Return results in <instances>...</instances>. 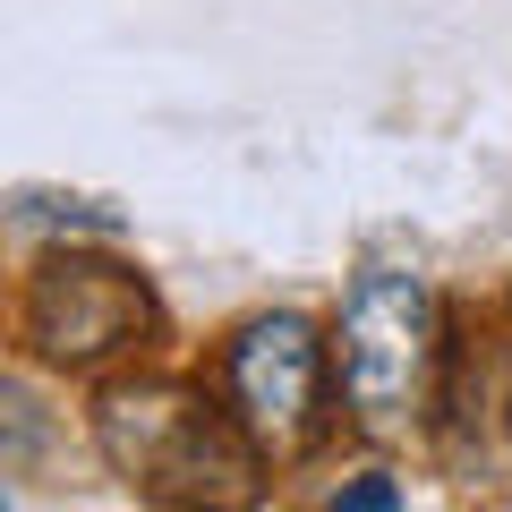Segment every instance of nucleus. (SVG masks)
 I'll return each mask as SVG.
<instances>
[{
  "mask_svg": "<svg viewBox=\"0 0 512 512\" xmlns=\"http://www.w3.org/2000/svg\"><path fill=\"white\" fill-rule=\"evenodd\" d=\"M146 325H154L146 282L128 274V265H111V256L60 248V256H43L35 282H26V342H35L43 359H60V367L111 359V350H128Z\"/></svg>",
  "mask_w": 512,
  "mask_h": 512,
  "instance_id": "obj_3",
  "label": "nucleus"
},
{
  "mask_svg": "<svg viewBox=\"0 0 512 512\" xmlns=\"http://www.w3.org/2000/svg\"><path fill=\"white\" fill-rule=\"evenodd\" d=\"M231 402L239 427L274 453H299L316 436V402H325V350L299 316H256L231 342Z\"/></svg>",
  "mask_w": 512,
  "mask_h": 512,
  "instance_id": "obj_4",
  "label": "nucleus"
},
{
  "mask_svg": "<svg viewBox=\"0 0 512 512\" xmlns=\"http://www.w3.org/2000/svg\"><path fill=\"white\" fill-rule=\"evenodd\" d=\"M103 453L146 495L180 512H248L256 504V453L231 419L188 384H120L94 410Z\"/></svg>",
  "mask_w": 512,
  "mask_h": 512,
  "instance_id": "obj_1",
  "label": "nucleus"
},
{
  "mask_svg": "<svg viewBox=\"0 0 512 512\" xmlns=\"http://www.w3.org/2000/svg\"><path fill=\"white\" fill-rule=\"evenodd\" d=\"M393 504H402V495H393V478H367V487H350L333 512H393Z\"/></svg>",
  "mask_w": 512,
  "mask_h": 512,
  "instance_id": "obj_5",
  "label": "nucleus"
},
{
  "mask_svg": "<svg viewBox=\"0 0 512 512\" xmlns=\"http://www.w3.org/2000/svg\"><path fill=\"white\" fill-rule=\"evenodd\" d=\"M427 367H436V299L402 265H367L342 308V393L359 427L393 436L427 402Z\"/></svg>",
  "mask_w": 512,
  "mask_h": 512,
  "instance_id": "obj_2",
  "label": "nucleus"
}]
</instances>
